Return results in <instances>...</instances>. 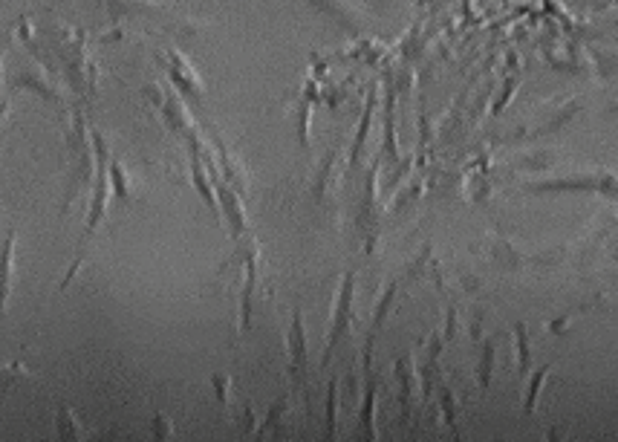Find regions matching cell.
<instances>
[{
  "label": "cell",
  "instance_id": "cell-1",
  "mask_svg": "<svg viewBox=\"0 0 618 442\" xmlns=\"http://www.w3.org/2000/svg\"><path fill=\"white\" fill-rule=\"evenodd\" d=\"M353 301H356V275L347 272L344 281H341V289H338V298H335L333 307V321H330V336H327V347H324V362L330 364L333 359L335 347L341 344V338L347 336L356 324V312H353Z\"/></svg>",
  "mask_w": 618,
  "mask_h": 442
},
{
  "label": "cell",
  "instance_id": "cell-2",
  "mask_svg": "<svg viewBox=\"0 0 618 442\" xmlns=\"http://www.w3.org/2000/svg\"><path fill=\"white\" fill-rule=\"evenodd\" d=\"M96 174H99V156H96V151L78 156V159H70V177H67V191H64L61 214L73 211L81 200H90V197H93Z\"/></svg>",
  "mask_w": 618,
  "mask_h": 442
},
{
  "label": "cell",
  "instance_id": "cell-3",
  "mask_svg": "<svg viewBox=\"0 0 618 442\" xmlns=\"http://www.w3.org/2000/svg\"><path fill=\"white\" fill-rule=\"evenodd\" d=\"M12 84L21 87V90H32L38 93L41 99L58 104L61 110H67V90L58 78L50 76V70L41 64V61H29L24 67H18V73L12 76Z\"/></svg>",
  "mask_w": 618,
  "mask_h": 442
},
{
  "label": "cell",
  "instance_id": "cell-4",
  "mask_svg": "<svg viewBox=\"0 0 618 442\" xmlns=\"http://www.w3.org/2000/svg\"><path fill=\"white\" fill-rule=\"evenodd\" d=\"M379 162H373L370 174H367V191L359 203V232L364 237V249L373 252L376 243H379V234H382V206H379Z\"/></svg>",
  "mask_w": 618,
  "mask_h": 442
},
{
  "label": "cell",
  "instance_id": "cell-5",
  "mask_svg": "<svg viewBox=\"0 0 618 442\" xmlns=\"http://www.w3.org/2000/svg\"><path fill=\"white\" fill-rule=\"evenodd\" d=\"M286 350H289V376L298 388L307 385L309 373V344H307V327H304V315L295 312L292 315V327L286 333Z\"/></svg>",
  "mask_w": 618,
  "mask_h": 442
},
{
  "label": "cell",
  "instance_id": "cell-6",
  "mask_svg": "<svg viewBox=\"0 0 618 442\" xmlns=\"http://www.w3.org/2000/svg\"><path fill=\"white\" fill-rule=\"evenodd\" d=\"M162 61H165V73L177 84L180 96H191V99H197V102L206 96L203 78L197 76V70L191 67V61H188L180 50H174V47L165 50L162 52Z\"/></svg>",
  "mask_w": 618,
  "mask_h": 442
},
{
  "label": "cell",
  "instance_id": "cell-7",
  "mask_svg": "<svg viewBox=\"0 0 618 442\" xmlns=\"http://www.w3.org/2000/svg\"><path fill=\"white\" fill-rule=\"evenodd\" d=\"M307 6H312L315 12H321V15H327V18H333L335 24H341L344 29H350V32H361L364 26H367V12L361 9L356 0H304Z\"/></svg>",
  "mask_w": 618,
  "mask_h": 442
},
{
  "label": "cell",
  "instance_id": "cell-8",
  "mask_svg": "<svg viewBox=\"0 0 618 442\" xmlns=\"http://www.w3.org/2000/svg\"><path fill=\"white\" fill-rule=\"evenodd\" d=\"M15 281H18V232L12 229L0 246V315H6L9 310Z\"/></svg>",
  "mask_w": 618,
  "mask_h": 442
},
{
  "label": "cell",
  "instance_id": "cell-9",
  "mask_svg": "<svg viewBox=\"0 0 618 442\" xmlns=\"http://www.w3.org/2000/svg\"><path fill=\"white\" fill-rule=\"evenodd\" d=\"M211 177H214V188H217V200L223 206V217L229 220L232 234L240 240L246 234V211H243V203H240V191H234L232 185L226 180H220L217 174H211Z\"/></svg>",
  "mask_w": 618,
  "mask_h": 442
},
{
  "label": "cell",
  "instance_id": "cell-10",
  "mask_svg": "<svg viewBox=\"0 0 618 442\" xmlns=\"http://www.w3.org/2000/svg\"><path fill=\"white\" fill-rule=\"evenodd\" d=\"M107 177H110L113 197H116L119 203H133V200H139L142 185L130 177V171L125 168V162H122L119 156H110V159H107Z\"/></svg>",
  "mask_w": 618,
  "mask_h": 442
},
{
  "label": "cell",
  "instance_id": "cell-11",
  "mask_svg": "<svg viewBox=\"0 0 618 442\" xmlns=\"http://www.w3.org/2000/svg\"><path fill=\"white\" fill-rule=\"evenodd\" d=\"M393 373L399 379V405H402V419H411L413 402H416V385H419V376H416V362L411 356H402L393 364Z\"/></svg>",
  "mask_w": 618,
  "mask_h": 442
},
{
  "label": "cell",
  "instance_id": "cell-12",
  "mask_svg": "<svg viewBox=\"0 0 618 442\" xmlns=\"http://www.w3.org/2000/svg\"><path fill=\"white\" fill-rule=\"evenodd\" d=\"M214 148H217V156H220L223 180L229 182L234 191H240V197H243V194L249 191V171H246V165L226 148V142H223L217 133H214Z\"/></svg>",
  "mask_w": 618,
  "mask_h": 442
},
{
  "label": "cell",
  "instance_id": "cell-13",
  "mask_svg": "<svg viewBox=\"0 0 618 442\" xmlns=\"http://www.w3.org/2000/svg\"><path fill=\"white\" fill-rule=\"evenodd\" d=\"M338 191V148H333L330 154L321 159V168L312 180V200L315 203H327Z\"/></svg>",
  "mask_w": 618,
  "mask_h": 442
},
{
  "label": "cell",
  "instance_id": "cell-14",
  "mask_svg": "<svg viewBox=\"0 0 618 442\" xmlns=\"http://www.w3.org/2000/svg\"><path fill=\"white\" fill-rule=\"evenodd\" d=\"M162 119H165V125L171 130H177L182 139L188 136V133H194L197 130V125H194V119H191V113L185 110V102L180 99V90L177 93H168V99H165V104H162Z\"/></svg>",
  "mask_w": 618,
  "mask_h": 442
},
{
  "label": "cell",
  "instance_id": "cell-15",
  "mask_svg": "<svg viewBox=\"0 0 618 442\" xmlns=\"http://www.w3.org/2000/svg\"><path fill=\"white\" fill-rule=\"evenodd\" d=\"M55 431H58V440L64 442L90 440V431L84 428V422L78 419V414L67 405V402H61L58 411H55Z\"/></svg>",
  "mask_w": 618,
  "mask_h": 442
},
{
  "label": "cell",
  "instance_id": "cell-16",
  "mask_svg": "<svg viewBox=\"0 0 618 442\" xmlns=\"http://www.w3.org/2000/svg\"><path fill=\"white\" fill-rule=\"evenodd\" d=\"M367 379V388H364V402H361V440H379V431H376V396H379V385L373 379V373H364Z\"/></svg>",
  "mask_w": 618,
  "mask_h": 442
},
{
  "label": "cell",
  "instance_id": "cell-17",
  "mask_svg": "<svg viewBox=\"0 0 618 442\" xmlns=\"http://www.w3.org/2000/svg\"><path fill=\"white\" fill-rule=\"evenodd\" d=\"M24 385H38V376L29 370L24 359H12V362L0 364V390H15Z\"/></svg>",
  "mask_w": 618,
  "mask_h": 442
},
{
  "label": "cell",
  "instance_id": "cell-18",
  "mask_svg": "<svg viewBox=\"0 0 618 442\" xmlns=\"http://www.w3.org/2000/svg\"><path fill=\"white\" fill-rule=\"evenodd\" d=\"M373 110H376V93H370L367 107H364V116L359 122V133L353 139V148H350V159H347V171H356L359 168V159L364 154V142H367V133H370V122H373Z\"/></svg>",
  "mask_w": 618,
  "mask_h": 442
},
{
  "label": "cell",
  "instance_id": "cell-19",
  "mask_svg": "<svg viewBox=\"0 0 618 442\" xmlns=\"http://www.w3.org/2000/svg\"><path fill=\"white\" fill-rule=\"evenodd\" d=\"M292 411H295V405L289 396H284L278 405H272V411L263 419V434H284L286 425L292 422Z\"/></svg>",
  "mask_w": 618,
  "mask_h": 442
},
{
  "label": "cell",
  "instance_id": "cell-20",
  "mask_svg": "<svg viewBox=\"0 0 618 442\" xmlns=\"http://www.w3.org/2000/svg\"><path fill=\"white\" fill-rule=\"evenodd\" d=\"M338 382H330V388H327V440H335L338 437Z\"/></svg>",
  "mask_w": 618,
  "mask_h": 442
},
{
  "label": "cell",
  "instance_id": "cell-21",
  "mask_svg": "<svg viewBox=\"0 0 618 442\" xmlns=\"http://www.w3.org/2000/svg\"><path fill=\"white\" fill-rule=\"evenodd\" d=\"M549 370H552V364H543L541 370L529 379V390H526V405H523V411L526 414H532L535 411V405H538V393H541L543 382H546V376H549Z\"/></svg>",
  "mask_w": 618,
  "mask_h": 442
},
{
  "label": "cell",
  "instance_id": "cell-22",
  "mask_svg": "<svg viewBox=\"0 0 618 442\" xmlns=\"http://www.w3.org/2000/svg\"><path fill=\"white\" fill-rule=\"evenodd\" d=\"M515 341H517V370H520V376H526L529 367H532V356H529V336H526V327H523V324H517L515 327Z\"/></svg>",
  "mask_w": 618,
  "mask_h": 442
},
{
  "label": "cell",
  "instance_id": "cell-23",
  "mask_svg": "<svg viewBox=\"0 0 618 442\" xmlns=\"http://www.w3.org/2000/svg\"><path fill=\"white\" fill-rule=\"evenodd\" d=\"M491 367H494V341H486L483 344V353H480V362H477V382L480 388L486 390L491 382Z\"/></svg>",
  "mask_w": 618,
  "mask_h": 442
},
{
  "label": "cell",
  "instance_id": "cell-24",
  "mask_svg": "<svg viewBox=\"0 0 618 442\" xmlns=\"http://www.w3.org/2000/svg\"><path fill=\"white\" fill-rule=\"evenodd\" d=\"M382 151L390 162L399 159V151H396V130H393V93L387 96V119H385V145Z\"/></svg>",
  "mask_w": 618,
  "mask_h": 442
},
{
  "label": "cell",
  "instance_id": "cell-25",
  "mask_svg": "<svg viewBox=\"0 0 618 442\" xmlns=\"http://www.w3.org/2000/svg\"><path fill=\"white\" fill-rule=\"evenodd\" d=\"M439 408H442V414H445V425H451L454 428V422H457V399H454V390L448 388L445 382H439Z\"/></svg>",
  "mask_w": 618,
  "mask_h": 442
},
{
  "label": "cell",
  "instance_id": "cell-26",
  "mask_svg": "<svg viewBox=\"0 0 618 442\" xmlns=\"http://www.w3.org/2000/svg\"><path fill=\"white\" fill-rule=\"evenodd\" d=\"M211 385H214V390H217V399L229 408V405H232V379H229V376H223V373H217V376L211 379Z\"/></svg>",
  "mask_w": 618,
  "mask_h": 442
},
{
  "label": "cell",
  "instance_id": "cell-27",
  "mask_svg": "<svg viewBox=\"0 0 618 442\" xmlns=\"http://www.w3.org/2000/svg\"><path fill=\"white\" fill-rule=\"evenodd\" d=\"M177 434V428H174V422L168 419V416L156 414L154 416V437L156 440H171Z\"/></svg>",
  "mask_w": 618,
  "mask_h": 442
},
{
  "label": "cell",
  "instance_id": "cell-28",
  "mask_svg": "<svg viewBox=\"0 0 618 442\" xmlns=\"http://www.w3.org/2000/svg\"><path fill=\"white\" fill-rule=\"evenodd\" d=\"M309 119H312V102H304L301 107V119H298V133H301V142L309 145Z\"/></svg>",
  "mask_w": 618,
  "mask_h": 442
},
{
  "label": "cell",
  "instance_id": "cell-29",
  "mask_svg": "<svg viewBox=\"0 0 618 442\" xmlns=\"http://www.w3.org/2000/svg\"><path fill=\"white\" fill-rule=\"evenodd\" d=\"M6 113H9V104L3 102V104H0V125H3V119H6Z\"/></svg>",
  "mask_w": 618,
  "mask_h": 442
},
{
  "label": "cell",
  "instance_id": "cell-30",
  "mask_svg": "<svg viewBox=\"0 0 618 442\" xmlns=\"http://www.w3.org/2000/svg\"><path fill=\"white\" fill-rule=\"evenodd\" d=\"M0 78H3V58H0Z\"/></svg>",
  "mask_w": 618,
  "mask_h": 442
}]
</instances>
